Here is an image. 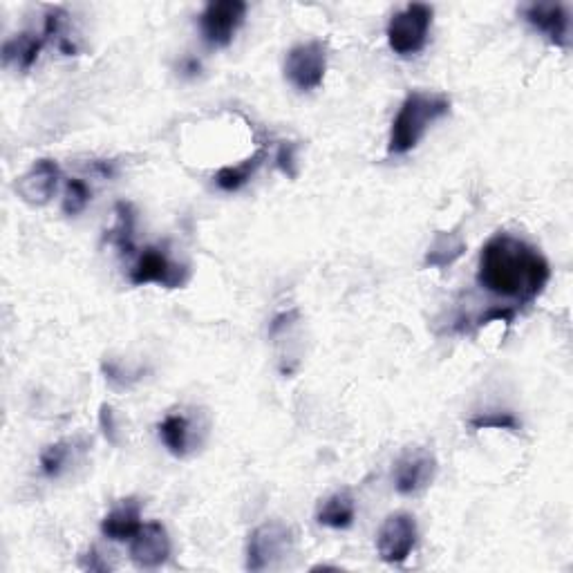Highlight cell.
<instances>
[{"instance_id": "obj_26", "label": "cell", "mask_w": 573, "mask_h": 573, "mask_svg": "<svg viewBox=\"0 0 573 573\" xmlns=\"http://www.w3.org/2000/svg\"><path fill=\"white\" fill-rule=\"evenodd\" d=\"M189 77H193V74L200 72V61H195V59H186L184 61V68H182Z\"/></svg>"}, {"instance_id": "obj_16", "label": "cell", "mask_w": 573, "mask_h": 573, "mask_svg": "<svg viewBox=\"0 0 573 573\" xmlns=\"http://www.w3.org/2000/svg\"><path fill=\"white\" fill-rule=\"evenodd\" d=\"M267 150L260 148L258 153H253L249 159H244L238 166H222L218 173H215V184L224 193H236L240 191L244 184H249L253 180V175L260 171V166L265 164Z\"/></svg>"}, {"instance_id": "obj_8", "label": "cell", "mask_w": 573, "mask_h": 573, "mask_svg": "<svg viewBox=\"0 0 573 573\" xmlns=\"http://www.w3.org/2000/svg\"><path fill=\"white\" fill-rule=\"evenodd\" d=\"M417 544V520L410 513H392L381 524L377 535V549L383 562L401 565Z\"/></svg>"}, {"instance_id": "obj_13", "label": "cell", "mask_w": 573, "mask_h": 573, "mask_svg": "<svg viewBox=\"0 0 573 573\" xmlns=\"http://www.w3.org/2000/svg\"><path fill=\"white\" fill-rule=\"evenodd\" d=\"M139 529H142V504L137 502V497L121 500V504L101 520V533L112 542L133 540Z\"/></svg>"}, {"instance_id": "obj_20", "label": "cell", "mask_w": 573, "mask_h": 573, "mask_svg": "<svg viewBox=\"0 0 573 573\" xmlns=\"http://www.w3.org/2000/svg\"><path fill=\"white\" fill-rule=\"evenodd\" d=\"M90 197H92L90 186L83 180H79V177H72V180L65 182L63 213L65 215H79L81 211H86Z\"/></svg>"}, {"instance_id": "obj_24", "label": "cell", "mask_w": 573, "mask_h": 573, "mask_svg": "<svg viewBox=\"0 0 573 573\" xmlns=\"http://www.w3.org/2000/svg\"><path fill=\"white\" fill-rule=\"evenodd\" d=\"M99 426L103 430V435L110 441V444H119L117 439V421H115V412L108 406V403H103L99 408Z\"/></svg>"}, {"instance_id": "obj_18", "label": "cell", "mask_w": 573, "mask_h": 573, "mask_svg": "<svg viewBox=\"0 0 573 573\" xmlns=\"http://www.w3.org/2000/svg\"><path fill=\"white\" fill-rule=\"evenodd\" d=\"M45 43H48V39H45L43 34L23 32V34H18L16 39L7 41L3 45V59L5 63L16 61L18 65H21V70H30L36 63V59H39Z\"/></svg>"}, {"instance_id": "obj_3", "label": "cell", "mask_w": 573, "mask_h": 573, "mask_svg": "<svg viewBox=\"0 0 573 573\" xmlns=\"http://www.w3.org/2000/svg\"><path fill=\"white\" fill-rule=\"evenodd\" d=\"M432 16H435L432 7L424 3H410L394 14L385 30L390 50L399 56H412L424 50Z\"/></svg>"}, {"instance_id": "obj_17", "label": "cell", "mask_w": 573, "mask_h": 573, "mask_svg": "<svg viewBox=\"0 0 573 573\" xmlns=\"http://www.w3.org/2000/svg\"><path fill=\"white\" fill-rule=\"evenodd\" d=\"M159 437H162L168 453L175 457H186L191 446V424L180 412H171L159 424Z\"/></svg>"}, {"instance_id": "obj_11", "label": "cell", "mask_w": 573, "mask_h": 573, "mask_svg": "<svg viewBox=\"0 0 573 573\" xmlns=\"http://www.w3.org/2000/svg\"><path fill=\"white\" fill-rule=\"evenodd\" d=\"M61 168L54 159H39L34 162L30 171L23 173L16 182V193L23 197V202L32 206H45L48 204L56 189H59Z\"/></svg>"}, {"instance_id": "obj_1", "label": "cell", "mask_w": 573, "mask_h": 573, "mask_svg": "<svg viewBox=\"0 0 573 573\" xmlns=\"http://www.w3.org/2000/svg\"><path fill=\"white\" fill-rule=\"evenodd\" d=\"M551 278L547 258L509 233H497L479 253L477 283L495 296L531 303L538 298Z\"/></svg>"}, {"instance_id": "obj_15", "label": "cell", "mask_w": 573, "mask_h": 573, "mask_svg": "<svg viewBox=\"0 0 573 573\" xmlns=\"http://www.w3.org/2000/svg\"><path fill=\"white\" fill-rule=\"evenodd\" d=\"M356 518V500L350 491H338L327 497L316 513L318 524L330 529H350Z\"/></svg>"}, {"instance_id": "obj_19", "label": "cell", "mask_w": 573, "mask_h": 573, "mask_svg": "<svg viewBox=\"0 0 573 573\" xmlns=\"http://www.w3.org/2000/svg\"><path fill=\"white\" fill-rule=\"evenodd\" d=\"M115 215H117V222H115V227L108 231V242L115 244V247L121 253H126V256H133L135 253V209H133V204L117 202Z\"/></svg>"}, {"instance_id": "obj_10", "label": "cell", "mask_w": 573, "mask_h": 573, "mask_svg": "<svg viewBox=\"0 0 573 573\" xmlns=\"http://www.w3.org/2000/svg\"><path fill=\"white\" fill-rule=\"evenodd\" d=\"M171 549L166 526L159 522L142 524V529L130 540V558L139 569H159L166 565V560L171 558Z\"/></svg>"}, {"instance_id": "obj_14", "label": "cell", "mask_w": 573, "mask_h": 573, "mask_svg": "<svg viewBox=\"0 0 573 573\" xmlns=\"http://www.w3.org/2000/svg\"><path fill=\"white\" fill-rule=\"evenodd\" d=\"M466 253V240L459 231H439L426 253V267L446 269Z\"/></svg>"}, {"instance_id": "obj_22", "label": "cell", "mask_w": 573, "mask_h": 573, "mask_svg": "<svg viewBox=\"0 0 573 573\" xmlns=\"http://www.w3.org/2000/svg\"><path fill=\"white\" fill-rule=\"evenodd\" d=\"M477 430L495 428V430H518L520 421L513 412H486V415H477L468 421Z\"/></svg>"}, {"instance_id": "obj_7", "label": "cell", "mask_w": 573, "mask_h": 573, "mask_svg": "<svg viewBox=\"0 0 573 573\" xmlns=\"http://www.w3.org/2000/svg\"><path fill=\"white\" fill-rule=\"evenodd\" d=\"M247 16L242 0H213L200 14V30L211 48H227Z\"/></svg>"}, {"instance_id": "obj_5", "label": "cell", "mask_w": 573, "mask_h": 573, "mask_svg": "<svg viewBox=\"0 0 573 573\" xmlns=\"http://www.w3.org/2000/svg\"><path fill=\"white\" fill-rule=\"evenodd\" d=\"M189 278H191L189 265L175 262L162 247H146L137 256L133 269H130V283L137 287L155 283L166 289H177L189 283Z\"/></svg>"}, {"instance_id": "obj_9", "label": "cell", "mask_w": 573, "mask_h": 573, "mask_svg": "<svg viewBox=\"0 0 573 573\" xmlns=\"http://www.w3.org/2000/svg\"><path fill=\"white\" fill-rule=\"evenodd\" d=\"M437 459L426 448H410L394 466V488L399 495H419L435 482Z\"/></svg>"}, {"instance_id": "obj_4", "label": "cell", "mask_w": 573, "mask_h": 573, "mask_svg": "<svg viewBox=\"0 0 573 573\" xmlns=\"http://www.w3.org/2000/svg\"><path fill=\"white\" fill-rule=\"evenodd\" d=\"M294 549V533L283 522H265L253 529L247 544V569H276Z\"/></svg>"}, {"instance_id": "obj_12", "label": "cell", "mask_w": 573, "mask_h": 573, "mask_svg": "<svg viewBox=\"0 0 573 573\" xmlns=\"http://www.w3.org/2000/svg\"><path fill=\"white\" fill-rule=\"evenodd\" d=\"M524 18L535 30L549 36L558 48L569 45V9L560 3H533L524 7Z\"/></svg>"}, {"instance_id": "obj_23", "label": "cell", "mask_w": 573, "mask_h": 573, "mask_svg": "<svg viewBox=\"0 0 573 573\" xmlns=\"http://www.w3.org/2000/svg\"><path fill=\"white\" fill-rule=\"evenodd\" d=\"M296 144L294 142H283L278 148V155H276V164L280 171H283L287 177H296Z\"/></svg>"}, {"instance_id": "obj_6", "label": "cell", "mask_w": 573, "mask_h": 573, "mask_svg": "<svg viewBox=\"0 0 573 573\" xmlns=\"http://www.w3.org/2000/svg\"><path fill=\"white\" fill-rule=\"evenodd\" d=\"M327 72V43L307 41L298 43L287 52L285 77L300 92H312L321 86Z\"/></svg>"}, {"instance_id": "obj_21", "label": "cell", "mask_w": 573, "mask_h": 573, "mask_svg": "<svg viewBox=\"0 0 573 573\" xmlns=\"http://www.w3.org/2000/svg\"><path fill=\"white\" fill-rule=\"evenodd\" d=\"M70 462V441H56L41 453V471L45 477H59Z\"/></svg>"}, {"instance_id": "obj_2", "label": "cell", "mask_w": 573, "mask_h": 573, "mask_svg": "<svg viewBox=\"0 0 573 573\" xmlns=\"http://www.w3.org/2000/svg\"><path fill=\"white\" fill-rule=\"evenodd\" d=\"M450 112V99L437 92L415 90L403 99L397 117L392 121L388 153L390 155H406L410 150L419 146L421 139L426 137L428 128L446 117Z\"/></svg>"}, {"instance_id": "obj_25", "label": "cell", "mask_w": 573, "mask_h": 573, "mask_svg": "<svg viewBox=\"0 0 573 573\" xmlns=\"http://www.w3.org/2000/svg\"><path fill=\"white\" fill-rule=\"evenodd\" d=\"M81 567L88 569V571H108V562H103L99 551L97 549H90L88 553H83L81 556Z\"/></svg>"}]
</instances>
